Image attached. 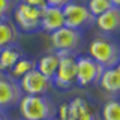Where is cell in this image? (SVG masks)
Segmentation results:
<instances>
[{
	"label": "cell",
	"mask_w": 120,
	"mask_h": 120,
	"mask_svg": "<svg viewBox=\"0 0 120 120\" xmlns=\"http://www.w3.org/2000/svg\"><path fill=\"white\" fill-rule=\"evenodd\" d=\"M87 56L99 63L104 69L119 66L120 62V47L114 36L99 33L90 41L87 47Z\"/></svg>",
	"instance_id": "obj_1"
},
{
	"label": "cell",
	"mask_w": 120,
	"mask_h": 120,
	"mask_svg": "<svg viewBox=\"0 0 120 120\" xmlns=\"http://www.w3.org/2000/svg\"><path fill=\"white\" fill-rule=\"evenodd\" d=\"M17 107L22 120H54L57 114V105L48 95H22Z\"/></svg>",
	"instance_id": "obj_2"
},
{
	"label": "cell",
	"mask_w": 120,
	"mask_h": 120,
	"mask_svg": "<svg viewBox=\"0 0 120 120\" xmlns=\"http://www.w3.org/2000/svg\"><path fill=\"white\" fill-rule=\"evenodd\" d=\"M50 41H51L52 51L60 52V54L78 56L80 50L82 48V44H84V35H82V32L63 26L62 29L51 33Z\"/></svg>",
	"instance_id": "obj_3"
},
{
	"label": "cell",
	"mask_w": 120,
	"mask_h": 120,
	"mask_svg": "<svg viewBox=\"0 0 120 120\" xmlns=\"http://www.w3.org/2000/svg\"><path fill=\"white\" fill-rule=\"evenodd\" d=\"M62 12H63L65 26L69 29L84 32V30L95 26V17L89 12L84 2L72 0L62 8Z\"/></svg>",
	"instance_id": "obj_4"
},
{
	"label": "cell",
	"mask_w": 120,
	"mask_h": 120,
	"mask_svg": "<svg viewBox=\"0 0 120 120\" xmlns=\"http://www.w3.org/2000/svg\"><path fill=\"white\" fill-rule=\"evenodd\" d=\"M14 24L20 33H36L41 30V9L18 0L12 11Z\"/></svg>",
	"instance_id": "obj_5"
},
{
	"label": "cell",
	"mask_w": 120,
	"mask_h": 120,
	"mask_svg": "<svg viewBox=\"0 0 120 120\" xmlns=\"http://www.w3.org/2000/svg\"><path fill=\"white\" fill-rule=\"evenodd\" d=\"M59 54V66L54 77L51 80V84L59 90H69L75 86L77 78V62L74 54Z\"/></svg>",
	"instance_id": "obj_6"
},
{
	"label": "cell",
	"mask_w": 120,
	"mask_h": 120,
	"mask_svg": "<svg viewBox=\"0 0 120 120\" xmlns=\"http://www.w3.org/2000/svg\"><path fill=\"white\" fill-rule=\"evenodd\" d=\"M75 62H77L75 86L84 89V87H90V86L98 84L104 68L99 63H96L92 57H89L87 54H78L75 57Z\"/></svg>",
	"instance_id": "obj_7"
},
{
	"label": "cell",
	"mask_w": 120,
	"mask_h": 120,
	"mask_svg": "<svg viewBox=\"0 0 120 120\" xmlns=\"http://www.w3.org/2000/svg\"><path fill=\"white\" fill-rule=\"evenodd\" d=\"M21 98L22 92L18 81L8 74H0V111L8 112L11 108H15Z\"/></svg>",
	"instance_id": "obj_8"
},
{
	"label": "cell",
	"mask_w": 120,
	"mask_h": 120,
	"mask_svg": "<svg viewBox=\"0 0 120 120\" xmlns=\"http://www.w3.org/2000/svg\"><path fill=\"white\" fill-rule=\"evenodd\" d=\"M20 89L22 95H32V96H44L48 95L50 89L52 87L51 80H48L47 77H44L41 72H38L36 69L30 71L29 74H26L24 77H21L18 80Z\"/></svg>",
	"instance_id": "obj_9"
},
{
	"label": "cell",
	"mask_w": 120,
	"mask_h": 120,
	"mask_svg": "<svg viewBox=\"0 0 120 120\" xmlns=\"http://www.w3.org/2000/svg\"><path fill=\"white\" fill-rule=\"evenodd\" d=\"M66 120H98V116L86 98L75 96L68 102Z\"/></svg>",
	"instance_id": "obj_10"
},
{
	"label": "cell",
	"mask_w": 120,
	"mask_h": 120,
	"mask_svg": "<svg viewBox=\"0 0 120 120\" xmlns=\"http://www.w3.org/2000/svg\"><path fill=\"white\" fill-rule=\"evenodd\" d=\"M65 26L63 20V12L62 8H54V6H44L41 9V30L48 35L52 32L62 29Z\"/></svg>",
	"instance_id": "obj_11"
},
{
	"label": "cell",
	"mask_w": 120,
	"mask_h": 120,
	"mask_svg": "<svg viewBox=\"0 0 120 120\" xmlns=\"http://www.w3.org/2000/svg\"><path fill=\"white\" fill-rule=\"evenodd\" d=\"M95 26L99 29L102 35H111L114 36L120 29V9L111 8L107 12L98 15L95 18Z\"/></svg>",
	"instance_id": "obj_12"
},
{
	"label": "cell",
	"mask_w": 120,
	"mask_h": 120,
	"mask_svg": "<svg viewBox=\"0 0 120 120\" xmlns=\"http://www.w3.org/2000/svg\"><path fill=\"white\" fill-rule=\"evenodd\" d=\"M98 84H99V87L105 93H108L112 98H116L120 92V68L114 66V68L104 69L101 77H99Z\"/></svg>",
	"instance_id": "obj_13"
},
{
	"label": "cell",
	"mask_w": 120,
	"mask_h": 120,
	"mask_svg": "<svg viewBox=\"0 0 120 120\" xmlns=\"http://www.w3.org/2000/svg\"><path fill=\"white\" fill-rule=\"evenodd\" d=\"M22 56H24V51L18 44L2 48L0 50V74H8Z\"/></svg>",
	"instance_id": "obj_14"
},
{
	"label": "cell",
	"mask_w": 120,
	"mask_h": 120,
	"mask_svg": "<svg viewBox=\"0 0 120 120\" xmlns=\"http://www.w3.org/2000/svg\"><path fill=\"white\" fill-rule=\"evenodd\" d=\"M20 38H21L20 30L17 29V26L14 24L11 18L0 20V50L9 47V45L18 44Z\"/></svg>",
	"instance_id": "obj_15"
},
{
	"label": "cell",
	"mask_w": 120,
	"mask_h": 120,
	"mask_svg": "<svg viewBox=\"0 0 120 120\" xmlns=\"http://www.w3.org/2000/svg\"><path fill=\"white\" fill-rule=\"evenodd\" d=\"M57 66H59V54L56 51H51V52H45L44 56H41L36 60L35 69L38 72H41L44 77H47L48 80H52L56 71H57Z\"/></svg>",
	"instance_id": "obj_16"
},
{
	"label": "cell",
	"mask_w": 120,
	"mask_h": 120,
	"mask_svg": "<svg viewBox=\"0 0 120 120\" xmlns=\"http://www.w3.org/2000/svg\"><path fill=\"white\" fill-rule=\"evenodd\" d=\"M35 68H36V60L30 59V57H27V56L24 54V56H22V57L12 66V69L8 72V75H9L11 78H14V80L18 81L21 77H24L26 74H29L30 71H33Z\"/></svg>",
	"instance_id": "obj_17"
},
{
	"label": "cell",
	"mask_w": 120,
	"mask_h": 120,
	"mask_svg": "<svg viewBox=\"0 0 120 120\" xmlns=\"http://www.w3.org/2000/svg\"><path fill=\"white\" fill-rule=\"evenodd\" d=\"M101 119L102 120H120V104L117 98H111L101 108Z\"/></svg>",
	"instance_id": "obj_18"
},
{
	"label": "cell",
	"mask_w": 120,
	"mask_h": 120,
	"mask_svg": "<svg viewBox=\"0 0 120 120\" xmlns=\"http://www.w3.org/2000/svg\"><path fill=\"white\" fill-rule=\"evenodd\" d=\"M86 6H87L89 12L93 15V17H98V15L107 12L108 9H111V8H114L110 3V0H87L86 2Z\"/></svg>",
	"instance_id": "obj_19"
},
{
	"label": "cell",
	"mask_w": 120,
	"mask_h": 120,
	"mask_svg": "<svg viewBox=\"0 0 120 120\" xmlns=\"http://www.w3.org/2000/svg\"><path fill=\"white\" fill-rule=\"evenodd\" d=\"M18 0H0V20H8L12 15V11Z\"/></svg>",
	"instance_id": "obj_20"
},
{
	"label": "cell",
	"mask_w": 120,
	"mask_h": 120,
	"mask_svg": "<svg viewBox=\"0 0 120 120\" xmlns=\"http://www.w3.org/2000/svg\"><path fill=\"white\" fill-rule=\"evenodd\" d=\"M69 2H72V0H45L47 6H54V8H63Z\"/></svg>",
	"instance_id": "obj_21"
},
{
	"label": "cell",
	"mask_w": 120,
	"mask_h": 120,
	"mask_svg": "<svg viewBox=\"0 0 120 120\" xmlns=\"http://www.w3.org/2000/svg\"><path fill=\"white\" fill-rule=\"evenodd\" d=\"M22 3H27L30 6H35V8H39V9H42L44 6H47V3H45V0H20Z\"/></svg>",
	"instance_id": "obj_22"
},
{
	"label": "cell",
	"mask_w": 120,
	"mask_h": 120,
	"mask_svg": "<svg viewBox=\"0 0 120 120\" xmlns=\"http://www.w3.org/2000/svg\"><path fill=\"white\" fill-rule=\"evenodd\" d=\"M0 120H11V119H9V116H8L5 111H0Z\"/></svg>",
	"instance_id": "obj_23"
},
{
	"label": "cell",
	"mask_w": 120,
	"mask_h": 120,
	"mask_svg": "<svg viewBox=\"0 0 120 120\" xmlns=\"http://www.w3.org/2000/svg\"><path fill=\"white\" fill-rule=\"evenodd\" d=\"M110 3H111L114 8H119V6H120V0H110Z\"/></svg>",
	"instance_id": "obj_24"
},
{
	"label": "cell",
	"mask_w": 120,
	"mask_h": 120,
	"mask_svg": "<svg viewBox=\"0 0 120 120\" xmlns=\"http://www.w3.org/2000/svg\"><path fill=\"white\" fill-rule=\"evenodd\" d=\"M54 120H56V119H54Z\"/></svg>",
	"instance_id": "obj_25"
}]
</instances>
